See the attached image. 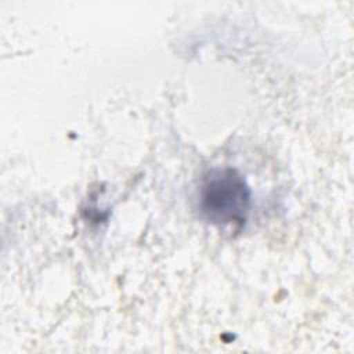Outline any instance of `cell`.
I'll return each mask as SVG.
<instances>
[{
    "label": "cell",
    "mask_w": 354,
    "mask_h": 354,
    "mask_svg": "<svg viewBox=\"0 0 354 354\" xmlns=\"http://www.w3.org/2000/svg\"><path fill=\"white\" fill-rule=\"evenodd\" d=\"M201 214L220 227H241L246 223L252 192L242 174L231 167L209 170L199 188Z\"/></svg>",
    "instance_id": "1"
}]
</instances>
